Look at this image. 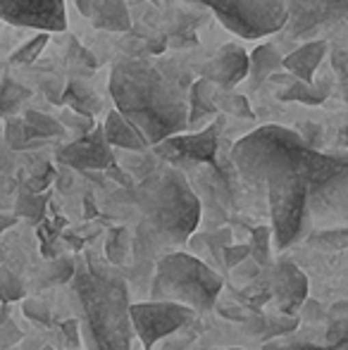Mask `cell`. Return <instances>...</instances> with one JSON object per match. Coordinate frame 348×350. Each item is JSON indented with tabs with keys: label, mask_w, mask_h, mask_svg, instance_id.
<instances>
[{
	"label": "cell",
	"mask_w": 348,
	"mask_h": 350,
	"mask_svg": "<svg viewBox=\"0 0 348 350\" xmlns=\"http://www.w3.org/2000/svg\"><path fill=\"white\" fill-rule=\"evenodd\" d=\"M232 162L248 186L265 191L277 250L348 226V152H322L298 131L267 124L234 143Z\"/></svg>",
	"instance_id": "6da1fadb"
},
{
	"label": "cell",
	"mask_w": 348,
	"mask_h": 350,
	"mask_svg": "<svg viewBox=\"0 0 348 350\" xmlns=\"http://www.w3.org/2000/svg\"><path fill=\"white\" fill-rule=\"evenodd\" d=\"M189 74L155 57H124L110 74L115 110L148 146L189 129Z\"/></svg>",
	"instance_id": "7a4b0ae2"
},
{
	"label": "cell",
	"mask_w": 348,
	"mask_h": 350,
	"mask_svg": "<svg viewBox=\"0 0 348 350\" xmlns=\"http://www.w3.org/2000/svg\"><path fill=\"white\" fill-rule=\"evenodd\" d=\"M139 224L131 253L134 267H150L176 253L200 221V198L179 167L165 165L144 176L134 191Z\"/></svg>",
	"instance_id": "3957f363"
},
{
	"label": "cell",
	"mask_w": 348,
	"mask_h": 350,
	"mask_svg": "<svg viewBox=\"0 0 348 350\" xmlns=\"http://www.w3.org/2000/svg\"><path fill=\"white\" fill-rule=\"evenodd\" d=\"M72 293L88 350H131L129 286L120 272L88 260L75 269Z\"/></svg>",
	"instance_id": "277c9868"
},
{
	"label": "cell",
	"mask_w": 348,
	"mask_h": 350,
	"mask_svg": "<svg viewBox=\"0 0 348 350\" xmlns=\"http://www.w3.org/2000/svg\"><path fill=\"white\" fill-rule=\"evenodd\" d=\"M224 281L213 267L189 253H168L155 262L150 279V300L176 303L198 312L215 308Z\"/></svg>",
	"instance_id": "5b68a950"
},
{
	"label": "cell",
	"mask_w": 348,
	"mask_h": 350,
	"mask_svg": "<svg viewBox=\"0 0 348 350\" xmlns=\"http://www.w3.org/2000/svg\"><path fill=\"white\" fill-rule=\"evenodd\" d=\"M210 8L217 19L241 38H265L286 27L284 0H193Z\"/></svg>",
	"instance_id": "8992f818"
},
{
	"label": "cell",
	"mask_w": 348,
	"mask_h": 350,
	"mask_svg": "<svg viewBox=\"0 0 348 350\" xmlns=\"http://www.w3.org/2000/svg\"><path fill=\"white\" fill-rule=\"evenodd\" d=\"M131 329L141 338L144 350H153L160 338L184 329L196 319V312L176 303H160V300H146V303H131L129 308Z\"/></svg>",
	"instance_id": "52a82bcc"
},
{
	"label": "cell",
	"mask_w": 348,
	"mask_h": 350,
	"mask_svg": "<svg viewBox=\"0 0 348 350\" xmlns=\"http://www.w3.org/2000/svg\"><path fill=\"white\" fill-rule=\"evenodd\" d=\"M286 31L291 38L312 36L320 29L348 17V0H284Z\"/></svg>",
	"instance_id": "ba28073f"
},
{
	"label": "cell",
	"mask_w": 348,
	"mask_h": 350,
	"mask_svg": "<svg viewBox=\"0 0 348 350\" xmlns=\"http://www.w3.org/2000/svg\"><path fill=\"white\" fill-rule=\"evenodd\" d=\"M222 122H213L198 134H176L172 139L155 146V155L170 165H215L217 157V139Z\"/></svg>",
	"instance_id": "9c48e42d"
},
{
	"label": "cell",
	"mask_w": 348,
	"mask_h": 350,
	"mask_svg": "<svg viewBox=\"0 0 348 350\" xmlns=\"http://www.w3.org/2000/svg\"><path fill=\"white\" fill-rule=\"evenodd\" d=\"M0 19L12 27L36 29V31H65V0H5Z\"/></svg>",
	"instance_id": "30bf717a"
},
{
	"label": "cell",
	"mask_w": 348,
	"mask_h": 350,
	"mask_svg": "<svg viewBox=\"0 0 348 350\" xmlns=\"http://www.w3.org/2000/svg\"><path fill=\"white\" fill-rule=\"evenodd\" d=\"M272 291L277 310L284 317H291L308 298V277L291 260H279L272 265Z\"/></svg>",
	"instance_id": "8fae6325"
},
{
	"label": "cell",
	"mask_w": 348,
	"mask_h": 350,
	"mask_svg": "<svg viewBox=\"0 0 348 350\" xmlns=\"http://www.w3.org/2000/svg\"><path fill=\"white\" fill-rule=\"evenodd\" d=\"M57 160L67 167H75V170H107L112 165V152L107 146L105 136L101 129H93L84 134L81 139H77L70 146L60 148L57 150Z\"/></svg>",
	"instance_id": "7c38bea8"
},
{
	"label": "cell",
	"mask_w": 348,
	"mask_h": 350,
	"mask_svg": "<svg viewBox=\"0 0 348 350\" xmlns=\"http://www.w3.org/2000/svg\"><path fill=\"white\" fill-rule=\"evenodd\" d=\"M200 79H208L215 86L232 88L241 81L243 77H248V55L243 48L239 46H224L213 60H208L200 67Z\"/></svg>",
	"instance_id": "4fadbf2b"
},
{
	"label": "cell",
	"mask_w": 348,
	"mask_h": 350,
	"mask_svg": "<svg viewBox=\"0 0 348 350\" xmlns=\"http://www.w3.org/2000/svg\"><path fill=\"white\" fill-rule=\"evenodd\" d=\"M325 53H327V41L310 38L303 46H298L289 57H284V70L291 74L293 79H298V81L312 83V77H315Z\"/></svg>",
	"instance_id": "5bb4252c"
},
{
	"label": "cell",
	"mask_w": 348,
	"mask_h": 350,
	"mask_svg": "<svg viewBox=\"0 0 348 350\" xmlns=\"http://www.w3.org/2000/svg\"><path fill=\"white\" fill-rule=\"evenodd\" d=\"M103 136H105L107 146L122 148V150L131 152H146L148 150V143L144 136L124 120L117 110H110V115L105 117V126H103Z\"/></svg>",
	"instance_id": "9a60e30c"
},
{
	"label": "cell",
	"mask_w": 348,
	"mask_h": 350,
	"mask_svg": "<svg viewBox=\"0 0 348 350\" xmlns=\"http://www.w3.org/2000/svg\"><path fill=\"white\" fill-rule=\"evenodd\" d=\"M215 83H210L208 79H198L191 83L189 88V129L191 126L203 124L205 120H210L213 115H217V103H215Z\"/></svg>",
	"instance_id": "2e32d148"
},
{
	"label": "cell",
	"mask_w": 348,
	"mask_h": 350,
	"mask_svg": "<svg viewBox=\"0 0 348 350\" xmlns=\"http://www.w3.org/2000/svg\"><path fill=\"white\" fill-rule=\"evenodd\" d=\"M91 19H93V27L103 29V31L124 33L131 29V17L124 0H103L101 8L96 10V14Z\"/></svg>",
	"instance_id": "e0dca14e"
},
{
	"label": "cell",
	"mask_w": 348,
	"mask_h": 350,
	"mask_svg": "<svg viewBox=\"0 0 348 350\" xmlns=\"http://www.w3.org/2000/svg\"><path fill=\"white\" fill-rule=\"evenodd\" d=\"M282 67H284V57L279 55V51L274 46L256 48L253 55L248 57V74H251L256 83H263L265 79L274 77Z\"/></svg>",
	"instance_id": "ac0fdd59"
},
{
	"label": "cell",
	"mask_w": 348,
	"mask_h": 350,
	"mask_svg": "<svg viewBox=\"0 0 348 350\" xmlns=\"http://www.w3.org/2000/svg\"><path fill=\"white\" fill-rule=\"evenodd\" d=\"M60 103L70 105L77 115L88 117V120H91V117L103 107L101 98H98L88 86H84L81 81H70V83H67V91H65V96H62Z\"/></svg>",
	"instance_id": "d6986e66"
},
{
	"label": "cell",
	"mask_w": 348,
	"mask_h": 350,
	"mask_svg": "<svg viewBox=\"0 0 348 350\" xmlns=\"http://www.w3.org/2000/svg\"><path fill=\"white\" fill-rule=\"evenodd\" d=\"M31 98V91L27 86H22L14 79L5 77L0 81V120H10L17 117V112L24 107V103Z\"/></svg>",
	"instance_id": "ffe728a7"
},
{
	"label": "cell",
	"mask_w": 348,
	"mask_h": 350,
	"mask_svg": "<svg viewBox=\"0 0 348 350\" xmlns=\"http://www.w3.org/2000/svg\"><path fill=\"white\" fill-rule=\"evenodd\" d=\"M24 126H27V134L29 139H55V136H62L65 134V124L53 117L43 115L38 110H27L24 112Z\"/></svg>",
	"instance_id": "44dd1931"
},
{
	"label": "cell",
	"mask_w": 348,
	"mask_h": 350,
	"mask_svg": "<svg viewBox=\"0 0 348 350\" xmlns=\"http://www.w3.org/2000/svg\"><path fill=\"white\" fill-rule=\"evenodd\" d=\"M308 243L315 245L320 250H344L348 248V226H336V229H325V231H315V234L308 236Z\"/></svg>",
	"instance_id": "7402d4cb"
},
{
	"label": "cell",
	"mask_w": 348,
	"mask_h": 350,
	"mask_svg": "<svg viewBox=\"0 0 348 350\" xmlns=\"http://www.w3.org/2000/svg\"><path fill=\"white\" fill-rule=\"evenodd\" d=\"M131 245H134V239L129 236V231L122 226V229H112L110 231V239H107V245H105V253H107V260L112 265H122L131 253Z\"/></svg>",
	"instance_id": "603a6c76"
},
{
	"label": "cell",
	"mask_w": 348,
	"mask_h": 350,
	"mask_svg": "<svg viewBox=\"0 0 348 350\" xmlns=\"http://www.w3.org/2000/svg\"><path fill=\"white\" fill-rule=\"evenodd\" d=\"M248 248H251V258H256V262L260 267H269L272 265V229L258 226L253 231V239Z\"/></svg>",
	"instance_id": "cb8c5ba5"
},
{
	"label": "cell",
	"mask_w": 348,
	"mask_h": 350,
	"mask_svg": "<svg viewBox=\"0 0 348 350\" xmlns=\"http://www.w3.org/2000/svg\"><path fill=\"white\" fill-rule=\"evenodd\" d=\"M46 43H48V33H38V36H34L31 41L24 43L17 53H12V55H10V62H12V65H29V62H34L38 55H41Z\"/></svg>",
	"instance_id": "d4e9b609"
},
{
	"label": "cell",
	"mask_w": 348,
	"mask_h": 350,
	"mask_svg": "<svg viewBox=\"0 0 348 350\" xmlns=\"http://www.w3.org/2000/svg\"><path fill=\"white\" fill-rule=\"evenodd\" d=\"M5 139H8V146L14 148V150H22V148H27L29 143H31L22 117H10V120H5Z\"/></svg>",
	"instance_id": "484cf974"
},
{
	"label": "cell",
	"mask_w": 348,
	"mask_h": 350,
	"mask_svg": "<svg viewBox=\"0 0 348 350\" xmlns=\"http://www.w3.org/2000/svg\"><path fill=\"white\" fill-rule=\"evenodd\" d=\"M24 295V286L17 279V274L10 272L8 267H0V300L10 303V300H19Z\"/></svg>",
	"instance_id": "4316f807"
},
{
	"label": "cell",
	"mask_w": 348,
	"mask_h": 350,
	"mask_svg": "<svg viewBox=\"0 0 348 350\" xmlns=\"http://www.w3.org/2000/svg\"><path fill=\"white\" fill-rule=\"evenodd\" d=\"M215 103H217V110H229L234 115H241V117H253L251 107H248L246 98L237 96V93H227V96L217 98L215 96Z\"/></svg>",
	"instance_id": "83f0119b"
},
{
	"label": "cell",
	"mask_w": 348,
	"mask_h": 350,
	"mask_svg": "<svg viewBox=\"0 0 348 350\" xmlns=\"http://www.w3.org/2000/svg\"><path fill=\"white\" fill-rule=\"evenodd\" d=\"M251 258V248L248 245H232L224 253V260H227V267H234V265H243Z\"/></svg>",
	"instance_id": "f1b7e54d"
},
{
	"label": "cell",
	"mask_w": 348,
	"mask_h": 350,
	"mask_svg": "<svg viewBox=\"0 0 348 350\" xmlns=\"http://www.w3.org/2000/svg\"><path fill=\"white\" fill-rule=\"evenodd\" d=\"M24 312H27L31 319H38V322H48V319H51V314H48V310L43 308L41 303H36V300H29V303L24 305Z\"/></svg>",
	"instance_id": "f546056e"
},
{
	"label": "cell",
	"mask_w": 348,
	"mask_h": 350,
	"mask_svg": "<svg viewBox=\"0 0 348 350\" xmlns=\"http://www.w3.org/2000/svg\"><path fill=\"white\" fill-rule=\"evenodd\" d=\"M103 0H77V8H79V12L84 14V17H93L96 14V10L101 8Z\"/></svg>",
	"instance_id": "4dcf8cb0"
},
{
	"label": "cell",
	"mask_w": 348,
	"mask_h": 350,
	"mask_svg": "<svg viewBox=\"0 0 348 350\" xmlns=\"http://www.w3.org/2000/svg\"><path fill=\"white\" fill-rule=\"evenodd\" d=\"M282 350H332V348H322L315 346V343H289V346H282Z\"/></svg>",
	"instance_id": "1f68e13d"
},
{
	"label": "cell",
	"mask_w": 348,
	"mask_h": 350,
	"mask_svg": "<svg viewBox=\"0 0 348 350\" xmlns=\"http://www.w3.org/2000/svg\"><path fill=\"white\" fill-rule=\"evenodd\" d=\"M14 221H17V217L14 215H3V212H0V234H3L5 229H10Z\"/></svg>",
	"instance_id": "d6a6232c"
},
{
	"label": "cell",
	"mask_w": 348,
	"mask_h": 350,
	"mask_svg": "<svg viewBox=\"0 0 348 350\" xmlns=\"http://www.w3.org/2000/svg\"><path fill=\"white\" fill-rule=\"evenodd\" d=\"M341 146H348V129L341 131Z\"/></svg>",
	"instance_id": "836d02e7"
},
{
	"label": "cell",
	"mask_w": 348,
	"mask_h": 350,
	"mask_svg": "<svg viewBox=\"0 0 348 350\" xmlns=\"http://www.w3.org/2000/svg\"><path fill=\"white\" fill-rule=\"evenodd\" d=\"M41 350H55V348H51V346H46V348H41Z\"/></svg>",
	"instance_id": "e575fe53"
},
{
	"label": "cell",
	"mask_w": 348,
	"mask_h": 350,
	"mask_svg": "<svg viewBox=\"0 0 348 350\" xmlns=\"http://www.w3.org/2000/svg\"><path fill=\"white\" fill-rule=\"evenodd\" d=\"M3 3H5V0H0V10H3Z\"/></svg>",
	"instance_id": "d590c367"
},
{
	"label": "cell",
	"mask_w": 348,
	"mask_h": 350,
	"mask_svg": "<svg viewBox=\"0 0 348 350\" xmlns=\"http://www.w3.org/2000/svg\"><path fill=\"white\" fill-rule=\"evenodd\" d=\"M227 350H234V348H227ZM237 350H239V348H237Z\"/></svg>",
	"instance_id": "8d00e7d4"
}]
</instances>
